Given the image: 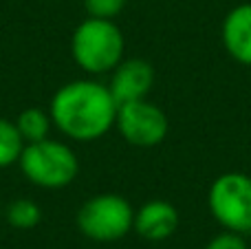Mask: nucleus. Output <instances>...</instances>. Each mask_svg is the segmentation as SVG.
Listing matches in <instances>:
<instances>
[{"mask_svg":"<svg viewBox=\"0 0 251 249\" xmlns=\"http://www.w3.org/2000/svg\"><path fill=\"white\" fill-rule=\"evenodd\" d=\"M53 126L73 141H95L115 128L117 101L106 84L75 79L55 91L49 106Z\"/></svg>","mask_w":251,"mask_h":249,"instance_id":"1","label":"nucleus"},{"mask_svg":"<svg viewBox=\"0 0 251 249\" xmlns=\"http://www.w3.org/2000/svg\"><path fill=\"white\" fill-rule=\"evenodd\" d=\"M71 53L75 64L91 75L113 73V69L124 60L126 40L113 20L88 16L79 22L71 38Z\"/></svg>","mask_w":251,"mask_h":249,"instance_id":"2","label":"nucleus"},{"mask_svg":"<svg viewBox=\"0 0 251 249\" xmlns=\"http://www.w3.org/2000/svg\"><path fill=\"white\" fill-rule=\"evenodd\" d=\"M20 170L29 183L44 190H60L77 179L79 161L69 144L55 141L51 137L33 144H25L20 154Z\"/></svg>","mask_w":251,"mask_h":249,"instance_id":"3","label":"nucleus"},{"mask_svg":"<svg viewBox=\"0 0 251 249\" xmlns=\"http://www.w3.org/2000/svg\"><path fill=\"white\" fill-rule=\"evenodd\" d=\"M77 227L95 243H115L132 229L134 210L126 197L115 192L95 194L77 210Z\"/></svg>","mask_w":251,"mask_h":249,"instance_id":"4","label":"nucleus"},{"mask_svg":"<svg viewBox=\"0 0 251 249\" xmlns=\"http://www.w3.org/2000/svg\"><path fill=\"white\" fill-rule=\"evenodd\" d=\"M207 207L223 229L251 234V176L245 172L216 176L209 185Z\"/></svg>","mask_w":251,"mask_h":249,"instance_id":"5","label":"nucleus"},{"mask_svg":"<svg viewBox=\"0 0 251 249\" xmlns=\"http://www.w3.org/2000/svg\"><path fill=\"white\" fill-rule=\"evenodd\" d=\"M115 128L134 148H154L168 137V117L156 104L148 100L128 101L117 106Z\"/></svg>","mask_w":251,"mask_h":249,"instance_id":"6","label":"nucleus"},{"mask_svg":"<svg viewBox=\"0 0 251 249\" xmlns=\"http://www.w3.org/2000/svg\"><path fill=\"white\" fill-rule=\"evenodd\" d=\"M152 84H154V69L150 66V62L130 57V60H122L113 69L108 88L119 106L128 101L146 100L148 93L152 91Z\"/></svg>","mask_w":251,"mask_h":249,"instance_id":"7","label":"nucleus"},{"mask_svg":"<svg viewBox=\"0 0 251 249\" xmlns=\"http://www.w3.org/2000/svg\"><path fill=\"white\" fill-rule=\"evenodd\" d=\"M178 210L168 201H148L134 212L132 229L146 241H165L178 229Z\"/></svg>","mask_w":251,"mask_h":249,"instance_id":"8","label":"nucleus"},{"mask_svg":"<svg viewBox=\"0 0 251 249\" xmlns=\"http://www.w3.org/2000/svg\"><path fill=\"white\" fill-rule=\"evenodd\" d=\"M221 35L225 51L236 62L251 66V2L238 4L227 13Z\"/></svg>","mask_w":251,"mask_h":249,"instance_id":"9","label":"nucleus"},{"mask_svg":"<svg viewBox=\"0 0 251 249\" xmlns=\"http://www.w3.org/2000/svg\"><path fill=\"white\" fill-rule=\"evenodd\" d=\"M13 124H16L20 137L25 139V144H33V141L47 139L49 132H51L53 119H51V113H47V110L29 106V108H25L18 115Z\"/></svg>","mask_w":251,"mask_h":249,"instance_id":"10","label":"nucleus"},{"mask_svg":"<svg viewBox=\"0 0 251 249\" xmlns=\"http://www.w3.org/2000/svg\"><path fill=\"white\" fill-rule=\"evenodd\" d=\"M22 150H25V139L20 137L16 124L0 117V168L18 163Z\"/></svg>","mask_w":251,"mask_h":249,"instance_id":"11","label":"nucleus"},{"mask_svg":"<svg viewBox=\"0 0 251 249\" xmlns=\"http://www.w3.org/2000/svg\"><path fill=\"white\" fill-rule=\"evenodd\" d=\"M4 216H7V223L13 229H33L42 219V210L31 199H16V201L9 203Z\"/></svg>","mask_w":251,"mask_h":249,"instance_id":"12","label":"nucleus"},{"mask_svg":"<svg viewBox=\"0 0 251 249\" xmlns=\"http://www.w3.org/2000/svg\"><path fill=\"white\" fill-rule=\"evenodd\" d=\"M128 0H84V9L91 18H101V20H113L124 11Z\"/></svg>","mask_w":251,"mask_h":249,"instance_id":"13","label":"nucleus"},{"mask_svg":"<svg viewBox=\"0 0 251 249\" xmlns=\"http://www.w3.org/2000/svg\"><path fill=\"white\" fill-rule=\"evenodd\" d=\"M205 249H249L247 241H245L243 234H236V232H223L218 236H214L212 241L207 243Z\"/></svg>","mask_w":251,"mask_h":249,"instance_id":"14","label":"nucleus"}]
</instances>
